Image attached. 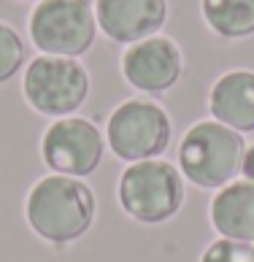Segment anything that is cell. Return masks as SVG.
Instances as JSON below:
<instances>
[{
  "label": "cell",
  "mask_w": 254,
  "mask_h": 262,
  "mask_svg": "<svg viewBox=\"0 0 254 262\" xmlns=\"http://www.w3.org/2000/svg\"><path fill=\"white\" fill-rule=\"evenodd\" d=\"M200 262H254V246L243 241L219 238L203 251Z\"/></svg>",
  "instance_id": "cell-14"
},
{
  "label": "cell",
  "mask_w": 254,
  "mask_h": 262,
  "mask_svg": "<svg viewBox=\"0 0 254 262\" xmlns=\"http://www.w3.org/2000/svg\"><path fill=\"white\" fill-rule=\"evenodd\" d=\"M165 0H95V19L116 43H138L165 25Z\"/></svg>",
  "instance_id": "cell-9"
},
{
  "label": "cell",
  "mask_w": 254,
  "mask_h": 262,
  "mask_svg": "<svg viewBox=\"0 0 254 262\" xmlns=\"http://www.w3.org/2000/svg\"><path fill=\"white\" fill-rule=\"evenodd\" d=\"M119 206L143 225H160L176 216L184 203L181 173L165 160L133 162L119 179Z\"/></svg>",
  "instance_id": "cell-3"
},
{
  "label": "cell",
  "mask_w": 254,
  "mask_h": 262,
  "mask_svg": "<svg viewBox=\"0 0 254 262\" xmlns=\"http://www.w3.org/2000/svg\"><path fill=\"white\" fill-rule=\"evenodd\" d=\"M241 173L246 176V181H254V146L243 149V157H241Z\"/></svg>",
  "instance_id": "cell-15"
},
{
  "label": "cell",
  "mask_w": 254,
  "mask_h": 262,
  "mask_svg": "<svg viewBox=\"0 0 254 262\" xmlns=\"http://www.w3.org/2000/svg\"><path fill=\"white\" fill-rule=\"evenodd\" d=\"M44 162L60 176L87 179L103 160V135L92 122L62 116L52 122L41 138Z\"/></svg>",
  "instance_id": "cell-7"
},
{
  "label": "cell",
  "mask_w": 254,
  "mask_h": 262,
  "mask_svg": "<svg viewBox=\"0 0 254 262\" xmlns=\"http://www.w3.org/2000/svg\"><path fill=\"white\" fill-rule=\"evenodd\" d=\"M105 135L111 151L124 162L157 160L171 143V119L162 105L133 98L114 108Z\"/></svg>",
  "instance_id": "cell-5"
},
{
  "label": "cell",
  "mask_w": 254,
  "mask_h": 262,
  "mask_svg": "<svg viewBox=\"0 0 254 262\" xmlns=\"http://www.w3.org/2000/svg\"><path fill=\"white\" fill-rule=\"evenodd\" d=\"M25 98L38 114L62 116L73 114L90 95V73L73 57L41 54L27 65L22 81Z\"/></svg>",
  "instance_id": "cell-4"
},
{
  "label": "cell",
  "mask_w": 254,
  "mask_h": 262,
  "mask_svg": "<svg viewBox=\"0 0 254 262\" xmlns=\"http://www.w3.org/2000/svg\"><path fill=\"white\" fill-rule=\"evenodd\" d=\"M208 108L214 122L236 133L254 130V73L230 71L217 79L208 95Z\"/></svg>",
  "instance_id": "cell-10"
},
{
  "label": "cell",
  "mask_w": 254,
  "mask_h": 262,
  "mask_svg": "<svg viewBox=\"0 0 254 262\" xmlns=\"http://www.w3.org/2000/svg\"><path fill=\"white\" fill-rule=\"evenodd\" d=\"M241 133L219 122H198L179 146V168L192 184L203 189H222L241 170L243 157Z\"/></svg>",
  "instance_id": "cell-2"
},
{
  "label": "cell",
  "mask_w": 254,
  "mask_h": 262,
  "mask_svg": "<svg viewBox=\"0 0 254 262\" xmlns=\"http://www.w3.org/2000/svg\"><path fill=\"white\" fill-rule=\"evenodd\" d=\"M95 22L87 0H41L30 14V38L44 54L79 57L95 41Z\"/></svg>",
  "instance_id": "cell-6"
},
{
  "label": "cell",
  "mask_w": 254,
  "mask_h": 262,
  "mask_svg": "<svg viewBox=\"0 0 254 262\" xmlns=\"http://www.w3.org/2000/svg\"><path fill=\"white\" fill-rule=\"evenodd\" d=\"M211 225L222 238L254 244V181H230L214 195Z\"/></svg>",
  "instance_id": "cell-11"
},
{
  "label": "cell",
  "mask_w": 254,
  "mask_h": 262,
  "mask_svg": "<svg viewBox=\"0 0 254 262\" xmlns=\"http://www.w3.org/2000/svg\"><path fill=\"white\" fill-rule=\"evenodd\" d=\"M25 213L35 235L62 246L92 227L95 195L81 179L54 173L33 184Z\"/></svg>",
  "instance_id": "cell-1"
},
{
  "label": "cell",
  "mask_w": 254,
  "mask_h": 262,
  "mask_svg": "<svg viewBox=\"0 0 254 262\" xmlns=\"http://www.w3.org/2000/svg\"><path fill=\"white\" fill-rule=\"evenodd\" d=\"M203 19L222 38L254 33V0H203Z\"/></svg>",
  "instance_id": "cell-12"
},
{
  "label": "cell",
  "mask_w": 254,
  "mask_h": 262,
  "mask_svg": "<svg viewBox=\"0 0 254 262\" xmlns=\"http://www.w3.org/2000/svg\"><path fill=\"white\" fill-rule=\"evenodd\" d=\"M181 52L171 38L152 35L130 43L122 54V73L141 92H165L181 76Z\"/></svg>",
  "instance_id": "cell-8"
},
{
  "label": "cell",
  "mask_w": 254,
  "mask_h": 262,
  "mask_svg": "<svg viewBox=\"0 0 254 262\" xmlns=\"http://www.w3.org/2000/svg\"><path fill=\"white\" fill-rule=\"evenodd\" d=\"M25 60V43L11 25L0 22V84L8 81Z\"/></svg>",
  "instance_id": "cell-13"
}]
</instances>
